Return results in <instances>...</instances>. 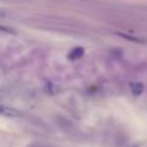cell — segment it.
<instances>
[{
    "label": "cell",
    "instance_id": "3957f363",
    "mask_svg": "<svg viewBox=\"0 0 147 147\" xmlns=\"http://www.w3.org/2000/svg\"><path fill=\"white\" fill-rule=\"evenodd\" d=\"M83 53H84L83 48H75V49H72L71 51V53H70L69 57L71 59H75V58H79V57L83 56Z\"/></svg>",
    "mask_w": 147,
    "mask_h": 147
},
{
    "label": "cell",
    "instance_id": "6da1fadb",
    "mask_svg": "<svg viewBox=\"0 0 147 147\" xmlns=\"http://www.w3.org/2000/svg\"><path fill=\"white\" fill-rule=\"evenodd\" d=\"M0 115L8 116V117H17L21 115V112L18 111V110L10 107V106H7V105H4V103H0Z\"/></svg>",
    "mask_w": 147,
    "mask_h": 147
},
{
    "label": "cell",
    "instance_id": "277c9868",
    "mask_svg": "<svg viewBox=\"0 0 147 147\" xmlns=\"http://www.w3.org/2000/svg\"><path fill=\"white\" fill-rule=\"evenodd\" d=\"M0 31H1V32H5V34H16V31L13 30V28L4 27V26H0Z\"/></svg>",
    "mask_w": 147,
    "mask_h": 147
},
{
    "label": "cell",
    "instance_id": "7a4b0ae2",
    "mask_svg": "<svg viewBox=\"0 0 147 147\" xmlns=\"http://www.w3.org/2000/svg\"><path fill=\"white\" fill-rule=\"evenodd\" d=\"M130 90H132L133 96L140 97L143 93V84L141 83H132L130 84Z\"/></svg>",
    "mask_w": 147,
    "mask_h": 147
}]
</instances>
